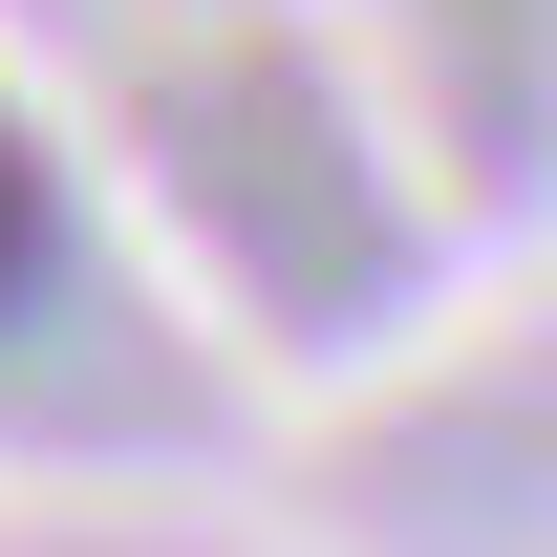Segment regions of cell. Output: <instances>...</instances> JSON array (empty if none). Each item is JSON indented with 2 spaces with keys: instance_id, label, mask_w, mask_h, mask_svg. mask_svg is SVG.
<instances>
[{
  "instance_id": "1",
  "label": "cell",
  "mask_w": 557,
  "mask_h": 557,
  "mask_svg": "<svg viewBox=\"0 0 557 557\" xmlns=\"http://www.w3.org/2000/svg\"><path fill=\"white\" fill-rule=\"evenodd\" d=\"M44 258H65V194H44V150H22V108H0V322L44 300Z\"/></svg>"
}]
</instances>
